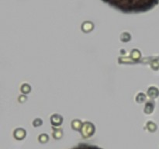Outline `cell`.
<instances>
[{
	"label": "cell",
	"mask_w": 159,
	"mask_h": 149,
	"mask_svg": "<svg viewBox=\"0 0 159 149\" xmlns=\"http://www.w3.org/2000/svg\"><path fill=\"white\" fill-rule=\"evenodd\" d=\"M71 149H102V148H99V147H96V146H94V145L82 144V145H78V146H76V147L73 148Z\"/></svg>",
	"instance_id": "cell-2"
},
{
	"label": "cell",
	"mask_w": 159,
	"mask_h": 149,
	"mask_svg": "<svg viewBox=\"0 0 159 149\" xmlns=\"http://www.w3.org/2000/svg\"><path fill=\"white\" fill-rule=\"evenodd\" d=\"M110 6L126 13H144L153 9L159 0H103Z\"/></svg>",
	"instance_id": "cell-1"
}]
</instances>
